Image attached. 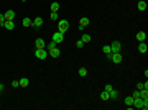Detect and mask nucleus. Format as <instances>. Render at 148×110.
Wrapping results in <instances>:
<instances>
[{
  "mask_svg": "<svg viewBox=\"0 0 148 110\" xmlns=\"http://www.w3.org/2000/svg\"><path fill=\"white\" fill-rule=\"evenodd\" d=\"M133 105L136 107V109H148V99H135L133 100Z\"/></svg>",
  "mask_w": 148,
  "mask_h": 110,
  "instance_id": "obj_1",
  "label": "nucleus"
},
{
  "mask_svg": "<svg viewBox=\"0 0 148 110\" xmlns=\"http://www.w3.org/2000/svg\"><path fill=\"white\" fill-rule=\"evenodd\" d=\"M69 30V21L68 20H58V31L66 33Z\"/></svg>",
  "mask_w": 148,
  "mask_h": 110,
  "instance_id": "obj_2",
  "label": "nucleus"
},
{
  "mask_svg": "<svg viewBox=\"0 0 148 110\" xmlns=\"http://www.w3.org/2000/svg\"><path fill=\"white\" fill-rule=\"evenodd\" d=\"M35 56H36L38 59H41V61H43V59H46V58H48V49H46V48L36 49V51H35Z\"/></svg>",
  "mask_w": 148,
  "mask_h": 110,
  "instance_id": "obj_3",
  "label": "nucleus"
},
{
  "mask_svg": "<svg viewBox=\"0 0 148 110\" xmlns=\"http://www.w3.org/2000/svg\"><path fill=\"white\" fill-rule=\"evenodd\" d=\"M120 49H122L120 41H112V43H110V51L112 53H120Z\"/></svg>",
  "mask_w": 148,
  "mask_h": 110,
  "instance_id": "obj_4",
  "label": "nucleus"
},
{
  "mask_svg": "<svg viewBox=\"0 0 148 110\" xmlns=\"http://www.w3.org/2000/svg\"><path fill=\"white\" fill-rule=\"evenodd\" d=\"M110 61H114L115 64H120L122 61H124V58H122L120 53H112V56H110Z\"/></svg>",
  "mask_w": 148,
  "mask_h": 110,
  "instance_id": "obj_5",
  "label": "nucleus"
},
{
  "mask_svg": "<svg viewBox=\"0 0 148 110\" xmlns=\"http://www.w3.org/2000/svg\"><path fill=\"white\" fill-rule=\"evenodd\" d=\"M62 39H64V33H61V31H56L54 35H53V41H54L56 44H58V43H61Z\"/></svg>",
  "mask_w": 148,
  "mask_h": 110,
  "instance_id": "obj_6",
  "label": "nucleus"
},
{
  "mask_svg": "<svg viewBox=\"0 0 148 110\" xmlns=\"http://www.w3.org/2000/svg\"><path fill=\"white\" fill-rule=\"evenodd\" d=\"M59 54H61V49H59L58 46H54V48H51L50 51H48V56H53V58H58Z\"/></svg>",
  "mask_w": 148,
  "mask_h": 110,
  "instance_id": "obj_7",
  "label": "nucleus"
},
{
  "mask_svg": "<svg viewBox=\"0 0 148 110\" xmlns=\"http://www.w3.org/2000/svg\"><path fill=\"white\" fill-rule=\"evenodd\" d=\"M133 100H135V99H133L132 95H127V97H125L124 102H125V105H127V109H132L133 107Z\"/></svg>",
  "mask_w": 148,
  "mask_h": 110,
  "instance_id": "obj_8",
  "label": "nucleus"
},
{
  "mask_svg": "<svg viewBox=\"0 0 148 110\" xmlns=\"http://www.w3.org/2000/svg\"><path fill=\"white\" fill-rule=\"evenodd\" d=\"M35 46H36V49H41V48H46V43H44L43 38H38L35 41Z\"/></svg>",
  "mask_w": 148,
  "mask_h": 110,
  "instance_id": "obj_9",
  "label": "nucleus"
},
{
  "mask_svg": "<svg viewBox=\"0 0 148 110\" xmlns=\"http://www.w3.org/2000/svg\"><path fill=\"white\" fill-rule=\"evenodd\" d=\"M89 25V18L87 16H84V18H81V21H79V30H84V28Z\"/></svg>",
  "mask_w": 148,
  "mask_h": 110,
  "instance_id": "obj_10",
  "label": "nucleus"
},
{
  "mask_svg": "<svg viewBox=\"0 0 148 110\" xmlns=\"http://www.w3.org/2000/svg\"><path fill=\"white\" fill-rule=\"evenodd\" d=\"M4 26L7 28V30H13V28H15V23H13V20H5Z\"/></svg>",
  "mask_w": 148,
  "mask_h": 110,
  "instance_id": "obj_11",
  "label": "nucleus"
},
{
  "mask_svg": "<svg viewBox=\"0 0 148 110\" xmlns=\"http://www.w3.org/2000/svg\"><path fill=\"white\" fill-rule=\"evenodd\" d=\"M4 15H5V20H13L15 18V12H13V10H7Z\"/></svg>",
  "mask_w": 148,
  "mask_h": 110,
  "instance_id": "obj_12",
  "label": "nucleus"
},
{
  "mask_svg": "<svg viewBox=\"0 0 148 110\" xmlns=\"http://www.w3.org/2000/svg\"><path fill=\"white\" fill-rule=\"evenodd\" d=\"M136 39H138L140 43H142V41H145V39H146V33H145V31H138V33H136Z\"/></svg>",
  "mask_w": 148,
  "mask_h": 110,
  "instance_id": "obj_13",
  "label": "nucleus"
},
{
  "mask_svg": "<svg viewBox=\"0 0 148 110\" xmlns=\"http://www.w3.org/2000/svg\"><path fill=\"white\" fill-rule=\"evenodd\" d=\"M138 51H140V53H146V51H148L146 43H145V41H142V43L138 44Z\"/></svg>",
  "mask_w": 148,
  "mask_h": 110,
  "instance_id": "obj_14",
  "label": "nucleus"
},
{
  "mask_svg": "<svg viewBox=\"0 0 148 110\" xmlns=\"http://www.w3.org/2000/svg\"><path fill=\"white\" fill-rule=\"evenodd\" d=\"M41 25H43V18H41V16H38V18L33 20V25H31V26H41Z\"/></svg>",
  "mask_w": 148,
  "mask_h": 110,
  "instance_id": "obj_15",
  "label": "nucleus"
},
{
  "mask_svg": "<svg viewBox=\"0 0 148 110\" xmlns=\"http://www.w3.org/2000/svg\"><path fill=\"white\" fill-rule=\"evenodd\" d=\"M136 7H138V10H140V12H143V10H146V2H145V0H140Z\"/></svg>",
  "mask_w": 148,
  "mask_h": 110,
  "instance_id": "obj_16",
  "label": "nucleus"
},
{
  "mask_svg": "<svg viewBox=\"0 0 148 110\" xmlns=\"http://www.w3.org/2000/svg\"><path fill=\"white\" fill-rule=\"evenodd\" d=\"M22 23H23V26H31V25H33V20H31V18H26V16H25Z\"/></svg>",
  "mask_w": 148,
  "mask_h": 110,
  "instance_id": "obj_17",
  "label": "nucleus"
},
{
  "mask_svg": "<svg viewBox=\"0 0 148 110\" xmlns=\"http://www.w3.org/2000/svg\"><path fill=\"white\" fill-rule=\"evenodd\" d=\"M28 84H30V81H28L26 77L20 79V87H28Z\"/></svg>",
  "mask_w": 148,
  "mask_h": 110,
  "instance_id": "obj_18",
  "label": "nucleus"
},
{
  "mask_svg": "<svg viewBox=\"0 0 148 110\" xmlns=\"http://www.w3.org/2000/svg\"><path fill=\"white\" fill-rule=\"evenodd\" d=\"M50 8H51V12H58V10H59V3H58V2H53Z\"/></svg>",
  "mask_w": 148,
  "mask_h": 110,
  "instance_id": "obj_19",
  "label": "nucleus"
},
{
  "mask_svg": "<svg viewBox=\"0 0 148 110\" xmlns=\"http://www.w3.org/2000/svg\"><path fill=\"white\" fill-rule=\"evenodd\" d=\"M109 95H110V99H114V100H115V99L118 97V91H114V89H112V91L109 92Z\"/></svg>",
  "mask_w": 148,
  "mask_h": 110,
  "instance_id": "obj_20",
  "label": "nucleus"
},
{
  "mask_svg": "<svg viewBox=\"0 0 148 110\" xmlns=\"http://www.w3.org/2000/svg\"><path fill=\"white\" fill-rule=\"evenodd\" d=\"M82 43L86 44V43H89V41H92V39H90V35H82Z\"/></svg>",
  "mask_w": 148,
  "mask_h": 110,
  "instance_id": "obj_21",
  "label": "nucleus"
},
{
  "mask_svg": "<svg viewBox=\"0 0 148 110\" xmlns=\"http://www.w3.org/2000/svg\"><path fill=\"white\" fill-rule=\"evenodd\" d=\"M100 99H102V100H109V99H110L109 92H107V91H104V92H102V94H100Z\"/></svg>",
  "mask_w": 148,
  "mask_h": 110,
  "instance_id": "obj_22",
  "label": "nucleus"
},
{
  "mask_svg": "<svg viewBox=\"0 0 148 110\" xmlns=\"http://www.w3.org/2000/svg\"><path fill=\"white\" fill-rule=\"evenodd\" d=\"M79 76H81V77H86L87 76V69L86 67H81V69H79Z\"/></svg>",
  "mask_w": 148,
  "mask_h": 110,
  "instance_id": "obj_23",
  "label": "nucleus"
},
{
  "mask_svg": "<svg viewBox=\"0 0 148 110\" xmlns=\"http://www.w3.org/2000/svg\"><path fill=\"white\" fill-rule=\"evenodd\" d=\"M102 49H104L105 54H110V53H112V51H110V44H105V46L102 48Z\"/></svg>",
  "mask_w": 148,
  "mask_h": 110,
  "instance_id": "obj_24",
  "label": "nucleus"
},
{
  "mask_svg": "<svg viewBox=\"0 0 148 110\" xmlns=\"http://www.w3.org/2000/svg\"><path fill=\"white\" fill-rule=\"evenodd\" d=\"M50 16H51V20H54V21L59 18V16H58V12H51V13H50Z\"/></svg>",
  "mask_w": 148,
  "mask_h": 110,
  "instance_id": "obj_25",
  "label": "nucleus"
},
{
  "mask_svg": "<svg viewBox=\"0 0 148 110\" xmlns=\"http://www.w3.org/2000/svg\"><path fill=\"white\" fill-rule=\"evenodd\" d=\"M76 46H78L79 49H81V48H84V43H82V39H78V41H76Z\"/></svg>",
  "mask_w": 148,
  "mask_h": 110,
  "instance_id": "obj_26",
  "label": "nucleus"
},
{
  "mask_svg": "<svg viewBox=\"0 0 148 110\" xmlns=\"http://www.w3.org/2000/svg\"><path fill=\"white\" fill-rule=\"evenodd\" d=\"M4 23H5V15L0 13V26H4Z\"/></svg>",
  "mask_w": 148,
  "mask_h": 110,
  "instance_id": "obj_27",
  "label": "nucleus"
},
{
  "mask_svg": "<svg viewBox=\"0 0 148 110\" xmlns=\"http://www.w3.org/2000/svg\"><path fill=\"white\" fill-rule=\"evenodd\" d=\"M132 97H133V99H140V91L133 92V94H132Z\"/></svg>",
  "mask_w": 148,
  "mask_h": 110,
  "instance_id": "obj_28",
  "label": "nucleus"
},
{
  "mask_svg": "<svg viewBox=\"0 0 148 110\" xmlns=\"http://www.w3.org/2000/svg\"><path fill=\"white\" fill-rule=\"evenodd\" d=\"M112 89H114V87L110 86V84H105V91H107V92H110V91H112Z\"/></svg>",
  "mask_w": 148,
  "mask_h": 110,
  "instance_id": "obj_29",
  "label": "nucleus"
},
{
  "mask_svg": "<svg viewBox=\"0 0 148 110\" xmlns=\"http://www.w3.org/2000/svg\"><path fill=\"white\" fill-rule=\"evenodd\" d=\"M140 89H143V82H138V84H136V91H140Z\"/></svg>",
  "mask_w": 148,
  "mask_h": 110,
  "instance_id": "obj_30",
  "label": "nucleus"
},
{
  "mask_svg": "<svg viewBox=\"0 0 148 110\" xmlns=\"http://www.w3.org/2000/svg\"><path fill=\"white\" fill-rule=\"evenodd\" d=\"M12 86H13V87H20V81H13Z\"/></svg>",
  "mask_w": 148,
  "mask_h": 110,
  "instance_id": "obj_31",
  "label": "nucleus"
},
{
  "mask_svg": "<svg viewBox=\"0 0 148 110\" xmlns=\"http://www.w3.org/2000/svg\"><path fill=\"white\" fill-rule=\"evenodd\" d=\"M0 92H4V84H0Z\"/></svg>",
  "mask_w": 148,
  "mask_h": 110,
  "instance_id": "obj_32",
  "label": "nucleus"
},
{
  "mask_svg": "<svg viewBox=\"0 0 148 110\" xmlns=\"http://www.w3.org/2000/svg\"><path fill=\"white\" fill-rule=\"evenodd\" d=\"M23 2H26V0H23Z\"/></svg>",
  "mask_w": 148,
  "mask_h": 110,
  "instance_id": "obj_33",
  "label": "nucleus"
}]
</instances>
